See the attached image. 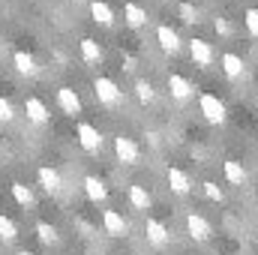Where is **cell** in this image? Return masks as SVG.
I'll return each instance as SVG.
<instances>
[{
  "label": "cell",
  "instance_id": "d4e9b609",
  "mask_svg": "<svg viewBox=\"0 0 258 255\" xmlns=\"http://www.w3.org/2000/svg\"><path fill=\"white\" fill-rule=\"evenodd\" d=\"M135 96H138L141 105H150V102L156 99V90H153V84H150L147 78H138V81H135Z\"/></svg>",
  "mask_w": 258,
  "mask_h": 255
},
{
  "label": "cell",
  "instance_id": "8fae6325",
  "mask_svg": "<svg viewBox=\"0 0 258 255\" xmlns=\"http://www.w3.org/2000/svg\"><path fill=\"white\" fill-rule=\"evenodd\" d=\"M57 105H60V111L69 114V117H75V114H81V96L75 93V87H60L57 90Z\"/></svg>",
  "mask_w": 258,
  "mask_h": 255
},
{
  "label": "cell",
  "instance_id": "603a6c76",
  "mask_svg": "<svg viewBox=\"0 0 258 255\" xmlns=\"http://www.w3.org/2000/svg\"><path fill=\"white\" fill-rule=\"evenodd\" d=\"M36 237H39L45 246H57V243H60V234H57V228H54L51 222H36Z\"/></svg>",
  "mask_w": 258,
  "mask_h": 255
},
{
  "label": "cell",
  "instance_id": "3957f363",
  "mask_svg": "<svg viewBox=\"0 0 258 255\" xmlns=\"http://www.w3.org/2000/svg\"><path fill=\"white\" fill-rule=\"evenodd\" d=\"M114 153H117V159H120L123 165H138V162H141V147H138L135 138H129V135H117V138H114Z\"/></svg>",
  "mask_w": 258,
  "mask_h": 255
},
{
  "label": "cell",
  "instance_id": "83f0119b",
  "mask_svg": "<svg viewBox=\"0 0 258 255\" xmlns=\"http://www.w3.org/2000/svg\"><path fill=\"white\" fill-rule=\"evenodd\" d=\"M243 24H246L249 36L258 39V9H246V12H243Z\"/></svg>",
  "mask_w": 258,
  "mask_h": 255
},
{
  "label": "cell",
  "instance_id": "ffe728a7",
  "mask_svg": "<svg viewBox=\"0 0 258 255\" xmlns=\"http://www.w3.org/2000/svg\"><path fill=\"white\" fill-rule=\"evenodd\" d=\"M81 57H84V63H102V45L96 39L84 36L81 39Z\"/></svg>",
  "mask_w": 258,
  "mask_h": 255
},
{
  "label": "cell",
  "instance_id": "d6986e66",
  "mask_svg": "<svg viewBox=\"0 0 258 255\" xmlns=\"http://www.w3.org/2000/svg\"><path fill=\"white\" fill-rule=\"evenodd\" d=\"M123 21H126L129 27H144L147 24V9L138 6V3H126L123 6Z\"/></svg>",
  "mask_w": 258,
  "mask_h": 255
},
{
  "label": "cell",
  "instance_id": "836d02e7",
  "mask_svg": "<svg viewBox=\"0 0 258 255\" xmlns=\"http://www.w3.org/2000/svg\"><path fill=\"white\" fill-rule=\"evenodd\" d=\"M18 255H33V252H30V249H21V252H18Z\"/></svg>",
  "mask_w": 258,
  "mask_h": 255
},
{
  "label": "cell",
  "instance_id": "8992f818",
  "mask_svg": "<svg viewBox=\"0 0 258 255\" xmlns=\"http://www.w3.org/2000/svg\"><path fill=\"white\" fill-rule=\"evenodd\" d=\"M186 231H189V237H192L195 243H207L213 237V228H210V222L201 213H189L186 216Z\"/></svg>",
  "mask_w": 258,
  "mask_h": 255
},
{
  "label": "cell",
  "instance_id": "4fadbf2b",
  "mask_svg": "<svg viewBox=\"0 0 258 255\" xmlns=\"http://www.w3.org/2000/svg\"><path fill=\"white\" fill-rule=\"evenodd\" d=\"M189 54H192V60L198 66H213V60H216V51H213V45L207 39H192L189 42Z\"/></svg>",
  "mask_w": 258,
  "mask_h": 255
},
{
  "label": "cell",
  "instance_id": "f1b7e54d",
  "mask_svg": "<svg viewBox=\"0 0 258 255\" xmlns=\"http://www.w3.org/2000/svg\"><path fill=\"white\" fill-rule=\"evenodd\" d=\"M12 120H15V108H12L9 99L0 96V123H12Z\"/></svg>",
  "mask_w": 258,
  "mask_h": 255
},
{
  "label": "cell",
  "instance_id": "52a82bcc",
  "mask_svg": "<svg viewBox=\"0 0 258 255\" xmlns=\"http://www.w3.org/2000/svg\"><path fill=\"white\" fill-rule=\"evenodd\" d=\"M36 180H39V186L48 192V195H60V189H63V177H60V171L51 168V165H42V168L36 171Z\"/></svg>",
  "mask_w": 258,
  "mask_h": 255
},
{
  "label": "cell",
  "instance_id": "277c9868",
  "mask_svg": "<svg viewBox=\"0 0 258 255\" xmlns=\"http://www.w3.org/2000/svg\"><path fill=\"white\" fill-rule=\"evenodd\" d=\"M144 234H147V243L156 246V249H165V246L171 243V231L165 228V222H159V219H153V216L144 222Z\"/></svg>",
  "mask_w": 258,
  "mask_h": 255
},
{
  "label": "cell",
  "instance_id": "484cf974",
  "mask_svg": "<svg viewBox=\"0 0 258 255\" xmlns=\"http://www.w3.org/2000/svg\"><path fill=\"white\" fill-rule=\"evenodd\" d=\"M15 237H18V225H15L9 216L0 213V240H3V243H12Z\"/></svg>",
  "mask_w": 258,
  "mask_h": 255
},
{
  "label": "cell",
  "instance_id": "ba28073f",
  "mask_svg": "<svg viewBox=\"0 0 258 255\" xmlns=\"http://www.w3.org/2000/svg\"><path fill=\"white\" fill-rule=\"evenodd\" d=\"M24 114H27V120L36 123V126H45V123H48V105H45L39 96H27V99H24Z\"/></svg>",
  "mask_w": 258,
  "mask_h": 255
},
{
  "label": "cell",
  "instance_id": "44dd1931",
  "mask_svg": "<svg viewBox=\"0 0 258 255\" xmlns=\"http://www.w3.org/2000/svg\"><path fill=\"white\" fill-rule=\"evenodd\" d=\"M9 189H12L15 204H21V207H33V204H36V195H33V189H30L27 183H18V180H15Z\"/></svg>",
  "mask_w": 258,
  "mask_h": 255
},
{
  "label": "cell",
  "instance_id": "1f68e13d",
  "mask_svg": "<svg viewBox=\"0 0 258 255\" xmlns=\"http://www.w3.org/2000/svg\"><path fill=\"white\" fill-rule=\"evenodd\" d=\"M123 72H135V57L132 54H123Z\"/></svg>",
  "mask_w": 258,
  "mask_h": 255
},
{
  "label": "cell",
  "instance_id": "9c48e42d",
  "mask_svg": "<svg viewBox=\"0 0 258 255\" xmlns=\"http://www.w3.org/2000/svg\"><path fill=\"white\" fill-rule=\"evenodd\" d=\"M168 90H171V99H177V102H186V99L195 93L192 81H189L186 75H180V72L168 75Z\"/></svg>",
  "mask_w": 258,
  "mask_h": 255
},
{
  "label": "cell",
  "instance_id": "7402d4cb",
  "mask_svg": "<svg viewBox=\"0 0 258 255\" xmlns=\"http://www.w3.org/2000/svg\"><path fill=\"white\" fill-rule=\"evenodd\" d=\"M129 204L135 210H150V192L144 189V186H138V183H132L129 186Z\"/></svg>",
  "mask_w": 258,
  "mask_h": 255
},
{
  "label": "cell",
  "instance_id": "7c38bea8",
  "mask_svg": "<svg viewBox=\"0 0 258 255\" xmlns=\"http://www.w3.org/2000/svg\"><path fill=\"white\" fill-rule=\"evenodd\" d=\"M156 42H159V48L165 51V54H177L180 51V36H177V30H171L168 24H159L156 27Z\"/></svg>",
  "mask_w": 258,
  "mask_h": 255
},
{
  "label": "cell",
  "instance_id": "6da1fadb",
  "mask_svg": "<svg viewBox=\"0 0 258 255\" xmlns=\"http://www.w3.org/2000/svg\"><path fill=\"white\" fill-rule=\"evenodd\" d=\"M93 93H96V99H99L102 105H108V108H114V105L123 102V90L117 87V81H111V78H105V75H99V78L93 81Z\"/></svg>",
  "mask_w": 258,
  "mask_h": 255
},
{
  "label": "cell",
  "instance_id": "5bb4252c",
  "mask_svg": "<svg viewBox=\"0 0 258 255\" xmlns=\"http://www.w3.org/2000/svg\"><path fill=\"white\" fill-rule=\"evenodd\" d=\"M12 66H15L18 75H27V78L39 75V63H36V57H33L30 51H15V54H12Z\"/></svg>",
  "mask_w": 258,
  "mask_h": 255
},
{
  "label": "cell",
  "instance_id": "4316f807",
  "mask_svg": "<svg viewBox=\"0 0 258 255\" xmlns=\"http://www.w3.org/2000/svg\"><path fill=\"white\" fill-rule=\"evenodd\" d=\"M177 15H180L186 24H198V9H195L192 3H180V6H177Z\"/></svg>",
  "mask_w": 258,
  "mask_h": 255
},
{
  "label": "cell",
  "instance_id": "4dcf8cb0",
  "mask_svg": "<svg viewBox=\"0 0 258 255\" xmlns=\"http://www.w3.org/2000/svg\"><path fill=\"white\" fill-rule=\"evenodd\" d=\"M213 27H216V33H219V36H231V33H234V30H231V24H228L225 18H216V21H213Z\"/></svg>",
  "mask_w": 258,
  "mask_h": 255
},
{
  "label": "cell",
  "instance_id": "e0dca14e",
  "mask_svg": "<svg viewBox=\"0 0 258 255\" xmlns=\"http://www.w3.org/2000/svg\"><path fill=\"white\" fill-rule=\"evenodd\" d=\"M168 186H171V192H177V195H189L192 180H189V174L183 168H168Z\"/></svg>",
  "mask_w": 258,
  "mask_h": 255
},
{
  "label": "cell",
  "instance_id": "cb8c5ba5",
  "mask_svg": "<svg viewBox=\"0 0 258 255\" xmlns=\"http://www.w3.org/2000/svg\"><path fill=\"white\" fill-rule=\"evenodd\" d=\"M219 63H222V72H225L228 78H240V75H243V60H240L237 54H231V51H228V54H222V60H219Z\"/></svg>",
  "mask_w": 258,
  "mask_h": 255
},
{
  "label": "cell",
  "instance_id": "f546056e",
  "mask_svg": "<svg viewBox=\"0 0 258 255\" xmlns=\"http://www.w3.org/2000/svg\"><path fill=\"white\" fill-rule=\"evenodd\" d=\"M204 195H207V198H210V201H216V204H219V201H222V198H225V192L219 189V186H216V183H210V180H207V183H204Z\"/></svg>",
  "mask_w": 258,
  "mask_h": 255
},
{
  "label": "cell",
  "instance_id": "d590c367",
  "mask_svg": "<svg viewBox=\"0 0 258 255\" xmlns=\"http://www.w3.org/2000/svg\"><path fill=\"white\" fill-rule=\"evenodd\" d=\"M75 3H81V0H75Z\"/></svg>",
  "mask_w": 258,
  "mask_h": 255
},
{
  "label": "cell",
  "instance_id": "9a60e30c",
  "mask_svg": "<svg viewBox=\"0 0 258 255\" xmlns=\"http://www.w3.org/2000/svg\"><path fill=\"white\" fill-rule=\"evenodd\" d=\"M84 192H87V198H90L93 204H102V201L108 198V186H105V180H99V177H93V174L84 177Z\"/></svg>",
  "mask_w": 258,
  "mask_h": 255
},
{
  "label": "cell",
  "instance_id": "7a4b0ae2",
  "mask_svg": "<svg viewBox=\"0 0 258 255\" xmlns=\"http://www.w3.org/2000/svg\"><path fill=\"white\" fill-rule=\"evenodd\" d=\"M198 105H201V114H204V120L207 123H225V102L219 99V96H213V93H201V99H198Z\"/></svg>",
  "mask_w": 258,
  "mask_h": 255
},
{
  "label": "cell",
  "instance_id": "30bf717a",
  "mask_svg": "<svg viewBox=\"0 0 258 255\" xmlns=\"http://www.w3.org/2000/svg\"><path fill=\"white\" fill-rule=\"evenodd\" d=\"M102 228H105V234H111V237H126L129 234V222L117 213V210H105V213H102Z\"/></svg>",
  "mask_w": 258,
  "mask_h": 255
},
{
  "label": "cell",
  "instance_id": "5b68a950",
  "mask_svg": "<svg viewBox=\"0 0 258 255\" xmlns=\"http://www.w3.org/2000/svg\"><path fill=\"white\" fill-rule=\"evenodd\" d=\"M75 135H78V144L87 150V153H99V147H102V132L93 126V123H78V129H75Z\"/></svg>",
  "mask_w": 258,
  "mask_h": 255
},
{
  "label": "cell",
  "instance_id": "2e32d148",
  "mask_svg": "<svg viewBox=\"0 0 258 255\" xmlns=\"http://www.w3.org/2000/svg\"><path fill=\"white\" fill-rule=\"evenodd\" d=\"M90 15H93V21L102 24V27H111V24H114V9H111L105 0H90Z\"/></svg>",
  "mask_w": 258,
  "mask_h": 255
},
{
  "label": "cell",
  "instance_id": "74e56055",
  "mask_svg": "<svg viewBox=\"0 0 258 255\" xmlns=\"http://www.w3.org/2000/svg\"><path fill=\"white\" fill-rule=\"evenodd\" d=\"M216 255H222V252H216Z\"/></svg>",
  "mask_w": 258,
  "mask_h": 255
},
{
  "label": "cell",
  "instance_id": "e575fe53",
  "mask_svg": "<svg viewBox=\"0 0 258 255\" xmlns=\"http://www.w3.org/2000/svg\"><path fill=\"white\" fill-rule=\"evenodd\" d=\"M255 216H258V204H255Z\"/></svg>",
  "mask_w": 258,
  "mask_h": 255
},
{
  "label": "cell",
  "instance_id": "d6a6232c",
  "mask_svg": "<svg viewBox=\"0 0 258 255\" xmlns=\"http://www.w3.org/2000/svg\"><path fill=\"white\" fill-rule=\"evenodd\" d=\"M144 138H147V141H150V144H153V147H159V132H147V135H144Z\"/></svg>",
  "mask_w": 258,
  "mask_h": 255
},
{
  "label": "cell",
  "instance_id": "ac0fdd59",
  "mask_svg": "<svg viewBox=\"0 0 258 255\" xmlns=\"http://www.w3.org/2000/svg\"><path fill=\"white\" fill-rule=\"evenodd\" d=\"M222 171H225V180L228 183H234V186H243L246 183V168L237 159H225L222 162Z\"/></svg>",
  "mask_w": 258,
  "mask_h": 255
},
{
  "label": "cell",
  "instance_id": "8d00e7d4",
  "mask_svg": "<svg viewBox=\"0 0 258 255\" xmlns=\"http://www.w3.org/2000/svg\"><path fill=\"white\" fill-rule=\"evenodd\" d=\"M255 102H258V96H255Z\"/></svg>",
  "mask_w": 258,
  "mask_h": 255
}]
</instances>
